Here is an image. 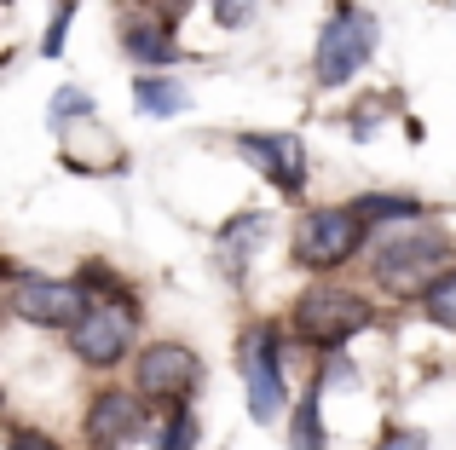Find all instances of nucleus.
I'll list each match as a JSON object with an SVG mask.
<instances>
[{
	"label": "nucleus",
	"instance_id": "21",
	"mask_svg": "<svg viewBox=\"0 0 456 450\" xmlns=\"http://www.w3.org/2000/svg\"><path fill=\"white\" fill-rule=\"evenodd\" d=\"M255 6H260V0H208V12H214V23H220V29H248Z\"/></svg>",
	"mask_w": 456,
	"mask_h": 450
},
{
	"label": "nucleus",
	"instance_id": "2",
	"mask_svg": "<svg viewBox=\"0 0 456 450\" xmlns=\"http://www.w3.org/2000/svg\"><path fill=\"white\" fill-rule=\"evenodd\" d=\"M370 324H376V306L358 289L335 283L330 271H323V283H312V289L295 294V312H289V335L301 341L306 352H318V358L341 352L346 341H358Z\"/></svg>",
	"mask_w": 456,
	"mask_h": 450
},
{
	"label": "nucleus",
	"instance_id": "1",
	"mask_svg": "<svg viewBox=\"0 0 456 450\" xmlns=\"http://www.w3.org/2000/svg\"><path fill=\"white\" fill-rule=\"evenodd\" d=\"M445 266H456L451 231H434V225H416V220H404V231L381 237L370 248V283L393 301H416Z\"/></svg>",
	"mask_w": 456,
	"mask_h": 450
},
{
	"label": "nucleus",
	"instance_id": "12",
	"mask_svg": "<svg viewBox=\"0 0 456 450\" xmlns=\"http://www.w3.org/2000/svg\"><path fill=\"white\" fill-rule=\"evenodd\" d=\"M116 46L145 69H162V64H179V58H185V46H179V35H174L167 18H122Z\"/></svg>",
	"mask_w": 456,
	"mask_h": 450
},
{
	"label": "nucleus",
	"instance_id": "3",
	"mask_svg": "<svg viewBox=\"0 0 456 450\" xmlns=\"http://www.w3.org/2000/svg\"><path fill=\"white\" fill-rule=\"evenodd\" d=\"M376 41H381L376 12L358 6V0H335L323 29H318V46H312V81H318V87H346V81H358V69L376 58Z\"/></svg>",
	"mask_w": 456,
	"mask_h": 450
},
{
	"label": "nucleus",
	"instance_id": "6",
	"mask_svg": "<svg viewBox=\"0 0 456 450\" xmlns=\"http://www.w3.org/2000/svg\"><path fill=\"white\" fill-rule=\"evenodd\" d=\"M364 231L370 225L353 214L346 203H330V208H306L301 220H295V243H289V254H295V266L301 271H341V266H353L358 254H364Z\"/></svg>",
	"mask_w": 456,
	"mask_h": 450
},
{
	"label": "nucleus",
	"instance_id": "5",
	"mask_svg": "<svg viewBox=\"0 0 456 450\" xmlns=\"http://www.w3.org/2000/svg\"><path fill=\"white\" fill-rule=\"evenodd\" d=\"M237 375H243V398H248V422L272 428L289 410V375H283V352H278V324H248L237 341Z\"/></svg>",
	"mask_w": 456,
	"mask_h": 450
},
{
	"label": "nucleus",
	"instance_id": "22",
	"mask_svg": "<svg viewBox=\"0 0 456 450\" xmlns=\"http://www.w3.org/2000/svg\"><path fill=\"white\" fill-rule=\"evenodd\" d=\"M376 450H428V433L422 428H399V433H387Z\"/></svg>",
	"mask_w": 456,
	"mask_h": 450
},
{
	"label": "nucleus",
	"instance_id": "20",
	"mask_svg": "<svg viewBox=\"0 0 456 450\" xmlns=\"http://www.w3.org/2000/svg\"><path fill=\"white\" fill-rule=\"evenodd\" d=\"M69 23H76V0H53V18H46V35H41V58H58V52H64Z\"/></svg>",
	"mask_w": 456,
	"mask_h": 450
},
{
	"label": "nucleus",
	"instance_id": "4",
	"mask_svg": "<svg viewBox=\"0 0 456 450\" xmlns=\"http://www.w3.org/2000/svg\"><path fill=\"white\" fill-rule=\"evenodd\" d=\"M139 347V301H87L69 324V352L87 370H116Z\"/></svg>",
	"mask_w": 456,
	"mask_h": 450
},
{
	"label": "nucleus",
	"instance_id": "11",
	"mask_svg": "<svg viewBox=\"0 0 456 450\" xmlns=\"http://www.w3.org/2000/svg\"><path fill=\"white\" fill-rule=\"evenodd\" d=\"M266 231H272V214H260V208H243V214H232V220L220 225V237H214V266H220L225 283H243L248 277V266H255Z\"/></svg>",
	"mask_w": 456,
	"mask_h": 450
},
{
	"label": "nucleus",
	"instance_id": "15",
	"mask_svg": "<svg viewBox=\"0 0 456 450\" xmlns=\"http://www.w3.org/2000/svg\"><path fill=\"white\" fill-rule=\"evenodd\" d=\"M358 220L364 225H399V220H422V197H411V191H358L353 203Z\"/></svg>",
	"mask_w": 456,
	"mask_h": 450
},
{
	"label": "nucleus",
	"instance_id": "16",
	"mask_svg": "<svg viewBox=\"0 0 456 450\" xmlns=\"http://www.w3.org/2000/svg\"><path fill=\"white\" fill-rule=\"evenodd\" d=\"M76 283H81V294H87V301H139V294L127 289V277L116 266H104V260H81V266H76Z\"/></svg>",
	"mask_w": 456,
	"mask_h": 450
},
{
	"label": "nucleus",
	"instance_id": "19",
	"mask_svg": "<svg viewBox=\"0 0 456 450\" xmlns=\"http://www.w3.org/2000/svg\"><path fill=\"white\" fill-rule=\"evenodd\" d=\"M93 116H99L93 92H81V87H58V92H53V110H46V122L64 133V127H81V122H93Z\"/></svg>",
	"mask_w": 456,
	"mask_h": 450
},
{
	"label": "nucleus",
	"instance_id": "9",
	"mask_svg": "<svg viewBox=\"0 0 456 450\" xmlns=\"http://www.w3.org/2000/svg\"><path fill=\"white\" fill-rule=\"evenodd\" d=\"M81 439L93 450H127L145 439V398L127 393V387L104 382L99 393L87 398V410H81Z\"/></svg>",
	"mask_w": 456,
	"mask_h": 450
},
{
	"label": "nucleus",
	"instance_id": "17",
	"mask_svg": "<svg viewBox=\"0 0 456 450\" xmlns=\"http://www.w3.org/2000/svg\"><path fill=\"white\" fill-rule=\"evenodd\" d=\"M416 301H422L428 324H439V329H451V335H456V266L439 271V277L428 283V289L416 294Z\"/></svg>",
	"mask_w": 456,
	"mask_h": 450
},
{
	"label": "nucleus",
	"instance_id": "13",
	"mask_svg": "<svg viewBox=\"0 0 456 450\" xmlns=\"http://www.w3.org/2000/svg\"><path fill=\"white\" fill-rule=\"evenodd\" d=\"M134 104L139 116H151V122H174L179 110H191V87L174 76H139L134 81Z\"/></svg>",
	"mask_w": 456,
	"mask_h": 450
},
{
	"label": "nucleus",
	"instance_id": "23",
	"mask_svg": "<svg viewBox=\"0 0 456 450\" xmlns=\"http://www.w3.org/2000/svg\"><path fill=\"white\" fill-rule=\"evenodd\" d=\"M6 450H58L46 433H35V428H12L6 433Z\"/></svg>",
	"mask_w": 456,
	"mask_h": 450
},
{
	"label": "nucleus",
	"instance_id": "14",
	"mask_svg": "<svg viewBox=\"0 0 456 450\" xmlns=\"http://www.w3.org/2000/svg\"><path fill=\"white\" fill-rule=\"evenodd\" d=\"M289 416V450H330V428H323V387L312 382L301 398H295V410H283Z\"/></svg>",
	"mask_w": 456,
	"mask_h": 450
},
{
	"label": "nucleus",
	"instance_id": "24",
	"mask_svg": "<svg viewBox=\"0 0 456 450\" xmlns=\"http://www.w3.org/2000/svg\"><path fill=\"white\" fill-rule=\"evenodd\" d=\"M0 405H6V387H0Z\"/></svg>",
	"mask_w": 456,
	"mask_h": 450
},
{
	"label": "nucleus",
	"instance_id": "18",
	"mask_svg": "<svg viewBox=\"0 0 456 450\" xmlns=\"http://www.w3.org/2000/svg\"><path fill=\"white\" fill-rule=\"evenodd\" d=\"M202 445V422L191 405H174L162 422V433H156V450H197Z\"/></svg>",
	"mask_w": 456,
	"mask_h": 450
},
{
	"label": "nucleus",
	"instance_id": "7",
	"mask_svg": "<svg viewBox=\"0 0 456 450\" xmlns=\"http://www.w3.org/2000/svg\"><path fill=\"white\" fill-rule=\"evenodd\" d=\"M197 387H202V358L185 341H145V347H134V393L145 398V410L191 405Z\"/></svg>",
	"mask_w": 456,
	"mask_h": 450
},
{
	"label": "nucleus",
	"instance_id": "8",
	"mask_svg": "<svg viewBox=\"0 0 456 450\" xmlns=\"http://www.w3.org/2000/svg\"><path fill=\"white\" fill-rule=\"evenodd\" d=\"M237 157L260 173L278 197H306V180H312V157H306V139L301 133H237Z\"/></svg>",
	"mask_w": 456,
	"mask_h": 450
},
{
	"label": "nucleus",
	"instance_id": "10",
	"mask_svg": "<svg viewBox=\"0 0 456 450\" xmlns=\"http://www.w3.org/2000/svg\"><path fill=\"white\" fill-rule=\"evenodd\" d=\"M12 317L18 324H35V329H69L76 312L87 306L76 277H41V271H23L18 289H12Z\"/></svg>",
	"mask_w": 456,
	"mask_h": 450
}]
</instances>
